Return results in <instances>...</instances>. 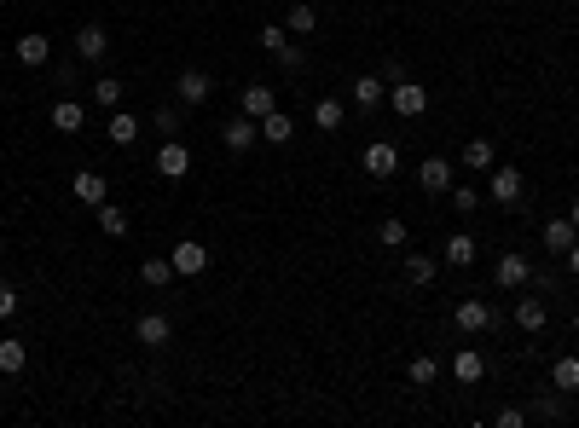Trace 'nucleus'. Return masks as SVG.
Wrapping results in <instances>:
<instances>
[{
    "label": "nucleus",
    "mask_w": 579,
    "mask_h": 428,
    "mask_svg": "<svg viewBox=\"0 0 579 428\" xmlns=\"http://www.w3.org/2000/svg\"><path fill=\"white\" fill-rule=\"evenodd\" d=\"M221 145H226L232 156H249V151L261 145V122L244 116V110H238V116H226V122H221Z\"/></svg>",
    "instance_id": "nucleus-1"
},
{
    "label": "nucleus",
    "mask_w": 579,
    "mask_h": 428,
    "mask_svg": "<svg viewBox=\"0 0 579 428\" xmlns=\"http://www.w3.org/2000/svg\"><path fill=\"white\" fill-rule=\"evenodd\" d=\"M424 105H429V87L424 82H412V75H400V82H388V110L394 116H424Z\"/></svg>",
    "instance_id": "nucleus-2"
},
{
    "label": "nucleus",
    "mask_w": 579,
    "mask_h": 428,
    "mask_svg": "<svg viewBox=\"0 0 579 428\" xmlns=\"http://www.w3.org/2000/svg\"><path fill=\"white\" fill-rule=\"evenodd\" d=\"M493 284L498 290H527V284H534V261H527L522 249H504V255L493 261Z\"/></svg>",
    "instance_id": "nucleus-3"
},
{
    "label": "nucleus",
    "mask_w": 579,
    "mask_h": 428,
    "mask_svg": "<svg viewBox=\"0 0 579 428\" xmlns=\"http://www.w3.org/2000/svg\"><path fill=\"white\" fill-rule=\"evenodd\" d=\"M487 192H493L498 209H522V168L493 163V168H487Z\"/></svg>",
    "instance_id": "nucleus-4"
},
{
    "label": "nucleus",
    "mask_w": 579,
    "mask_h": 428,
    "mask_svg": "<svg viewBox=\"0 0 579 428\" xmlns=\"http://www.w3.org/2000/svg\"><path fill=\"white\" fill-rule=\"evenodd\" d=\"M493 319H498L493 301H481V295H464L458 307H452V324H458L464 336H481V330H493Z\"/></svg>",
    "instance_id": "nucleus-5"
},
{
    "label": "nucleus",
    "mask_w": 579,
    "mask_h": 428,
    "mask_svg": "<svg viewBox=\"0 0 579 428\" xmlns=\"http://www.w3.org/2000/svg\"><path fill=\"white\" fill-rule=\"evenodd\" d=\"M359 168H365L371 180H394V174H400V145H394V139L365 145V151H359Z\"/></svg>",
    "instance_id": "nucleus-6"
},
{
    "label": "nucleus",
    "mask_w": 579,
    "mask_h": 428,
    "mask_svg": "<svg viewBox=\"0 0 579 428\" xmlns=\"http://www.w3.org/2000/svg\"><path fill=\"white\" fill-rule=\"evenodd\" d=\"M156 174H163V180H185V174H192V145H185V139H163V145H156Z\"/></svg>",
    "instance_id": "nucleus-7"
},
{
    "label": "nucleus",
    "mask_w": 579,
    "mask_h": 428,
    "mask_svg": "<svg viewBox=\"0 0 579 428\" xmlns=\"http://www.w3.org/2000/svg\"><path fill=\"white\" fill-rule=\"evenodd\" d=\"M417 185H424L429 197H446L452 185H458L452 180V156H424V163H417Z\"/></svg>",
    "instance_id": "nucleus-8"
},
{
    "label": "nucleus",
    "mask_w": 579,
    "mask_h": 428,
    "mask_svg": "<svg viewBox=\"0 0 579 428\" xmlns=\"http://www.w3.org/2000/svg\"><path fill=\"white\" fill-rule=\"evenodd\" d=\"M209 93H215V82H209V70H180V75H175V99H180L185 110L209 105Z\"/></svg>",
    "instance_id": "nucleus-9"
},
{
    "label": "nucleus",
    "mask_w": 579,
    "mask_h": 428,
    "mask_svg": "<svg viewBox=\"0 0 579 428\" xmlns=\"http://www.w3.org/2000/svg\"><path fill=\"white\" fill-rule=\"evenodd\" d=\"M168 261H175V278H197L203 266H209V249H203L197 237H180V244L168 249Z\"/></svg>",
    "instance_id": "nucleus-10"
},
{
    "label": "nucleus",
    "mask_w": 579,
    "mask_h": 428,
    "mask_svg": "<svg viewBox=\"0 0 579 428\" xmlns=\"http://www.w3.org/2000/svg\"><path fill=\"white\" fill-rule=\"evenodd\" d=\"M105 53H111V29H105V24H82V29H75V58H82V65H99Z\"/></svg>",
    "instance_id": "nucleus-11"
},
{
    "label": "nucleus",
    "mask_w": 579,
    "mask_h": 428,
    "mask_svg": "<svg viewBox=\"0 0 579 428\" xmlns=\"http://www.w3.org/2000/svg\"><path fill=\"white\" fill-rule=\"evenodd\" d=\"M544 324H551V307H544V295H515V330H522V336H539Z\"/></svg>",
    "instance_id": "nucleus-12"
},
{
    "label": "nucleus",
    "mask_w": 579,
    "mask_h": 428,
    "mask_svg": "<svg viewBox=\"0 0 579 428\" xmlns=\"http://www.w3.org/2000/svg\"><path fill=\"white\" fill-rule=\"evenodd\" d=\"M12 58H18L24 70H41L46 58H53V41H46L41 29H29V35H18V46H12Z\"/></svg>",
    "instance_id": "nucleus-13"
},
{
    "label": "nucleus",
    "mask_w": 579,
    "mask_h": 428,
    "mask_svg": "<svg viewBox=\"0 0 579 428\" xmlns=\"http://www.w3.org/2000/svg\"><path fill=\"white\" fill-rule=\"evenodd\" d=\"M354 105H359V110H383V105H388V82H383L377 70L354 75Z\"/></svg>",
    "instance_id": "nucleus-14"
},
{
    "label": "nucleus",
    "mask_w": 579,
    "mask_h": 428,
    "mask_svg": "<svg viewBox=\"0 0 579 428\" xmlns=\"http://www.w3.org/2000/svg\"><path fill=\"white\" fill-rule=\"evenodd\" d=\"M295 139V116L290 110H267L261 116V145H290Z\"/></svg>",
    "instance_id": "nucleus-15"
},
{
    "label": "nucleus",
    "mask_w": 579,
    "mask_h": 428,
    "mask_svg": "<svg viewBox=\"0 0 579 428\" xmlns=\"http://www.w3.org/2000/svg\"><path fill=\"white\" fill-rule=\"evenodd\" d=\"M544 249H551V255H568V249H574V237H579V226H574V220L568 214H556V220H544Z\"/></svg>",
    "instance_id": "nucleus-16"
},
{
    "label": "nucleus",
    "mask_w": 579,
    "mask_h": 428,
    "mask_svg": "<svg viewBox=\"0 0 579 428\" xmlns=\"http://www.w3.org/2000/svg\"><path fill=\"white\" fill-rule=\"evenodd\" d=\"M134 336L145 347H168V342H175V324H168V313H145V319L134 324Z\"/></svg>",
    "instance_id": "nucleus-17"
},
{
    "label": "nucleus",
    "mask_w": 579,
    "mask_h": 428,
    "mask_svg": "<svg viewBox=\"0 0 579 428\" xmlns=\"http://www.w3.org/2000/svg\"><path fill=\"white\" fill-rule=\"evenodd\" d=\"M139 284H145V290H168V284H175V261H168V255H145V261H139Z\"/></svg>",
    "instance_id": "nucleus-18"
},
{
    "label": "nucleus",
    "mask_w": 579,
    "mask_h": 428,
    "mask_svg": "<svg viewBox=\"0 0 579 428\" xmlns=\"http://www.w3.org/2000/svg\"><path fill=\"white\" fill-rule=\"evenodd\" d=\"M238 110L261 122L267 110H278V99H273V87H267V82H249V87H244V99H238Z\"/></svg>",
    "instance_id": "nucleus-19"
},
{
    "label": "nucleus",
    "mask_w": 579,
    "mask_h": 428,
    "mask_svg": "<svg viewBox=\"0 0 579 428\" xmlns=\"http://www.w3.org/2000/svg\"><path fill=\"white\" fill-rule=\"evenodd\" d=\"M452 376H458L464 388H475L481 376H487V359H481L475 347H458V359H452Z\"/></svg>",
    "instance_id": "nucleus-20"
},
{
    "label": "nucleus",
    "mask_w": 579,
    "mask_h": 428,
    "mask_svg": "<svg viewBox=\"0 0 579 428\" xmlns=\"http://www.w3.org/2000/svg\"><path fill=\"white\" fill-rule=\"evenodd\" d=\"M46 116H53V128H58V134H82V122H87V110H82V105H75V99H70V93H65V99H58L53 110H46Z\"/></svg>",
    "instance_id": "nucleus-21"
},
{
    "label": "nucleus",
    "mask_w": 579,
    "mask_h": 428,
    "mask_svg": "<svg viewBox=\"0 0 579 428\" xmlns=\"http://www.w3.org/2000/svg\"><path fill=\"white\" fill-rule=\"evenodd\" d=\"M342 122H348V105H342V99H319V105H313V128H319V134H342Z\"/></svg>",
    "instance_id": "nucleus-22"
},
{
    "label": "nucleus",
    "mask_w": 579,
    "mask_h": 428,
    "mask_svg": "<svg viewBox=\"0 0 579 428\" xmlns=\"http://www.w3.org/2000/svg\"><path fill=\"white\" fill-rule=\"evenodd\" d=\"M70 192L82 197V203H93V209H99V203L111 197V192H105V174H99V168H82V174L70 180Z\"/></svg>",
    "instance_id": "nucleus-23"
},
{
    "label": "nucleus",
    "mask_w": 579,
    "mask_h": 428,
    "mask_svg": "<svg viewBox=\"0 0 579 428\" xmlns=\"http://www.w3.org/2000/svg\"><path fill=\"white\" fill-rule=\"evenodd\" d=\"M458 163H464L469 174H487V168L498 163V151H493V139H469V145L458 151Z\"/></svg>",
    "instance_id": "nucleus-24"
},
{
    "label": "nucleus",
    "mask_w": 579,
    "mask_h": 428,
    "mask_svg": "<svg viewBox=\"0 0 579 428\" xmlns=\"http://www.w3.org/2000/svg\"><path fill=\"white\" fill-rule=\"evenodd\" d=\"M441 261H446V266H475V237H469V232H452L446 244H441Z\"/></svg>",
    "instance_id": "nucleus-25"
},
{
    "label": "nucleus",
    "mask_w": 579,
    "mask_h": 428,
    "mask_svg": "<svg viewBox=\"0 0 579 428\" xmlns=\"http://www.w3.org/2000/svg\"><path fill=\"white\" fill-rule=\"evenodd\" d=\"M151 128L163 134V139H180V128H185V105L175 99V105H163V110H151Z\"/></svg>",
    "instance_id": "nucleus-26"
},
{
    "label": "nucleus",
    "mask_w": 579,
    "mask_h": 428,
    "mask_svg": "<svg viewBox=\"0 0 579 428\" xmlns=\"http://www.w3.org/2000/svg\"><path fill=\"white\" fill-rule=\"evenodd\" d=\"M93 214H99V232H105V237H128V209H116L111 197H105Z\"/></svg>",
    "instance_id": "nucleus-27"
},
{
    "label": "nucleus",
    "mask_w": 579,
    "mask_h": 428,
    "mask_svg": "<svg viewBox=\"0 0 579 428\" xmlns=\"http://www.w3.org/2000/svg\"><path fill=\"white\" fill-rule=\"evenodd\" d=\"M551 388H556V393H574V388H579V359H574V353H562V359L551 364Z\"/></svg>",
    "instance_id": "nucleus-28"
},
{
    "label": "nucleus",
    "mask_w": 579,
    "mask_h": 428,
    "mask_svg": "<svg viewBox=\"0 0 579 428\" xmlns=\"http://www.w3.org/2000/svg\"><path fill=\"white\" fill-rule=\"evenodd\" d=\"M24 364H29V347L18 336H6V342H0V376H18Z\"/></svg>",
    "instance_id": "nucleus-29"
},
{
    "label": "nucleus",
    "mask_w": 579,
    "mask_h": 428,
    "mask_svg": "<svg viewBox=\"0 0 579 428\" xmlns=\"http://www.w3.org/2000/svg\"><path fill=\"white\" fill-rule=\"evenodd\" d=\"M405 237H412V226H405V220H394V214L377 220V244H383V249H405Z\"/></svg>",
    "instance_id": "nucleus-30"
},
{
    "label": "nucleus",
    "mask_w": 579,
    "mask_h": 428,
    "mask_svg": "<svg viewBox=\"0 0 579 428\" xmlns=\"http://www.w3.org/2000/svg\"><path fill=\"white\" fill-rule=\"evenodd\" d=\"M405 376H412V388H434V376H441V364H434V353H417L412 364H405Z\"/></svg>",
    "instance_id": "nucleus-31"
},
{
    "label": "nucleus",
    "mask_w": 579,
    "mask_h": 428,
    "mask_svg": "<svg viewBox=\"0 0 579 428\" xmlns=\"http://www.w3.org/2000/svg\"><path fill=\"white\" fill-rule=\"evenodd\" d=\"M134 139H139V116L134 110H116L111 116V145H134Z\"/></svg>",
    "instance_id": "nucleus-32"
},
{
    "label": "nucleus",
    "mask_w": 579,
    "mask_h": 428,
    "mask_svg": "<svg viewBox=\"0 0 579 428\" xmlns=\"http://www.w3.org/2000/svg\"><path fill=\"white\" fill-rule=\"evenodd\" d=\"M285 29H290V35H313V29H319V12H313L307 0H295V6H290V24H285Z\"/></svg>",
    "instance_id": "nucleus-33"
},
{
    "label": "nucleus",
    "mask_w": 579,
    "mask_h": 428,
    "mask_svg": "<svg viewBox=\"0 0 579 428\" xmlns=\"http://www.w3.org/2000/svg\"><path fill=\"white\" fill-rule=\"evenodd\" d=\"M273 65L285 70V75H302V70H307V53H302V46H295V41H285V46H278V53H273Z\"/></svg>",
    "instance_id": "nucleus-34"
},
{
    "label": "nucleus",
    "mask_w": 579,
    "mask_h": 428,
    "mask_svg": "<svg viewBox=\"0 0 579 428\" xmlns=\"http://www.w3.org/2000/svg\"><path fill=\"white\" fill-rule=\"evenodd\" d=\"M93 105H99V110L122 105V82H116V75H99V82H93Z\"/></svg>",
    "instance_id": "nucleus-35"
},
{
    "label": "nucleus",
    "mask_w": 579,
    "mask_h": 428,
    "mask_svg": "<svg viewBox=\"0 0 579 428\" xmlns=\"http://www.w3.org/2000/svg\"><path fill=\"white\" fill-rule=\"evenodd\" d=\"M434 273H441L434 255H405V278H412V284H434Z\"/></svg>",
    "instance_id": "nucleus-36"
},
{
    "label": "nucleus",
    "mask_w": 579,
    "mask_h": 428,
    "mask_svg": "<svg viewBox=\"0 0 579 428\" xmlns=\"http://www.w3.org/2000/svg\"><path fill=\"white\" fill-rule=\"evenodd\" d=\"M452 209H458V214H475V203H481V192H475V185H452Z\"/></svg>",
    "instance_id": "nucleus-37"
},
{
    "label": "nucleus",
    "mask_w": 579,
    "mask_h": 428,
    "mask_svg": "<svg viewBox=\"0 0 579 428\" xmlns=\"http://www.w3.org/2000/svg\"><path fill=\"white\" fill-rule=\"evenodd\" d=\"M285 41H290V29H285V24H267V29H261V53H278Z\"/></svg>",
    "instance_id": "nucleus-38"
},
{
    "label": "nucleus",
    "mask_w": 579,
    "mask_h": 428,
    "mask_svg": "<svg viewBox=\"0 0 579 428\" xmlns=\"http://www.w3.org/2000/svg\"><path fill=\"white\" fill-rule=\"evenodd\" d=\"M493 423H498V428H522L527 411H522V405H504V411H493Z\"/></svg>",
    "instance_id": "nucleus-39"
},
{
    "label": "nucleus",
    "mask_w": 579,
    "mask_h": 428,
    "mask_svg": "<svg viewBox=\"0 0 579 428\" xmlns=\"http://www.w3.org/2000/svg\"><path fill=\"white\" fill-rule=\"evenodd\" d=\"M18 301H24V295L12 290V284H0V319H12V313H18Z\"/></svg>",
    "instance_id": "nucleus-40"
},
{
    "label": "nucleus",
    "mask_w": 579,
    "mask_h": 428,
    "mask_svg": "<svg viewBox=\"0 0 579 428\" xmlns=\"http://www.w3.org/2000/svg\"><path fill=\"white\" fill-rule=\"evenodd\" d=\"M562 261H568V273H579V237H574V249H568Z\"/></svg>",
    "instance_id": "nucleus-41"
},
{
    "label": "nucleus",
    "mask_w": 579,
    "mask_h": 428,
    "mask_svg": "<svg viewBox=\"0 0 579 428\" xmlns=\"http://www.w3.org/2000/svg\"><path fill=\"white\" fill-rule=\"evenodd\" d=\"M568 220H574V226H579V203H574V209H568Z\"/></svg>",
    "instance_id": "nucleus-42"
},
{
    "label": "nucleus",
    "mask_w": 579,
    "mask_h": 428,
    "mask_svg": "<svg viewBox=\"0 0 579 428\" xmlns=\"http://www.w3.org/2000/svg\"><path fill=\"white\" fill-rule=\"evenodd\" d=\"M574 336H579V313H574Z\"/></svg>",
    "instance_id": "nucleus-43"
}]
</instances>
